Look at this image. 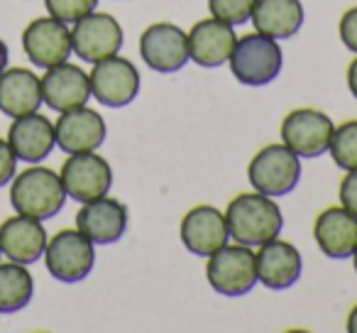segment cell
<instances>
[{
	"mask_svg": "<svg viewBox=\"0 0 357 333\" xmlns=\"http://www.w3.org/2000/svg\"><path fill=\"white\" fill-rule=\"evenodd\" d=\"M228 233L235 243L243 245H262L272 238H279L284 225L282 209L272 201V196L259 194H240L228 204L225 211Z\"/></svg>",
	"mask_w": 357,
	"mask_h": 333,
	"instance_id": "1",
	"label": "cell"
},
{
	"mask_svg": "<svg viewBox=\"0 0 357 333\" xmlns=\"http://www.w3.org/2000/svg\"><path fill=\"white\" fill-rule=\"evenodd\" d=\"M66 191L61 177L47 167H30L20 172L10 186V204L17 214L37 221L54 219L64 209Z\"/></svg>",
	"mask_w": 357,
	"mask_h": 333,
	"instance_id": "2",
	"label": "cell"
},
{
	"mask_svg": "<svg viewBox=\"0 0 357 333\" xmlns=\"http://www.w3.org/2000/svg\"><path fill=\"white\" fill-rule=\"evenodd\" d=\"M230 69L233 76L243 86H267L279 76L284 66L282 47L267 35H245L235 42V50L230 54Z\"/></svg>",
	"mask_w": 357,
	"mask_h": 333,
	"instance_id": "3",
	"label": "cell"
},
{
	"mask_svg": "<svg viewBox=\"0 0 357 333\" xmlns=\"http://www.w3.org/2000/svg\"><path fill=\"white\" fill-rule=\"evenodd\" d=\"M248 177L259 194L284 196L301 182V157L287 145H267L252 157Z\"/></svg>",
	"mask_w": 357,
	"mask_h": 333,
	"instance_id": "4",
	"label": "cell"
},
{
	"mask_svg": "<svg viewBox=\"0 0 357 333\" xmlns=\"http://www.w3.org/2000/svg\"><path fill=\"white\" fill-rule=\"evenodd\" d=\"M206 277L223 297H243L257 284V260L250 245H223L208 255Z\"/></svg>",
	"mask_w": 357,
	"mask_h": 333,
	"instance_id": "5",
	"label": "cell"
},
{
	"mask_svg": "<svg viewBox=\"0 0 357 333\" xmlns=\"http://www.w3.org/2000/svg\"><path fill=\"white\" fill-rule=\"evenodd\" d=\"M45 262L47 269L54 279L66 284L81 282L91 274L96 265V250L93 243L76 230H59L45 248Z\"/></svg>",
	"mask_w": 357,
	"mask_h": 333,
	"instance_id": "6",
	"label": "cell"
},
{
	"mask_svg": "<svg viewBox=\"0 0 357 333\" xmlns=\"http://www.w3.org/2000/svg\"><path fill=\"white\" fill-rule=\"evenodd\" d=\"M91 96L108 108H125L139 94V71L132 61L113 54L108 59H100L91 71Z\"/></svg>",
	"mask_w": 357,
	"mask_h": 333,
	"instance_id": "7",
	"label": "cell"
},
{
	"mask_svg": "<svg viewBox=\"0 0 357 333\" xmlns=\"http://www.w3.org/2000/svg\"><path fill=\"white\" fill-rule=\"evenodd\" d=\"M61 184L66 196L79 204L100 199L113 186V170L100 154L76 152L61 164Z\"/></svg>",
	"mask_w": 357,
	"mask_h": 333,
	"instance_id": "8",
	"label": "cell"
},
{
	"mask_svg": "<svg viewBox=\"0 0 357 333\" xmlns=\"http://www.w3.org/2000/svg\"><path fill=\"white\" fill-rule=\"evenodd\" d=\"M139 57L149 69L159 74H174L184 69L189 57V35L172 22L149 25L139 37Z\"/></svg>",
	"mask_w": 357,
	"mask_h": 333,
	"instance_id": "9",
	"label": "cell"
},
{
	"mask_svg": "<svg viewBox=\"0 0 357 333\" xmlns=\"http://www.w3.org/2000/svg\"><path fill=\"white\" fill-rule=\"evenodd\" d=\"M71 30V50L76 57L89 64H96L100 59L118 54L123 47V27L118 25L113 15L108 13H89L86 17L74 22Z\"/></svg>",
	"mask_w": 357,
	"mask_h": 333,
	"instance_id": "10",
	"label": "cell"
},
{
	"mask_svg": "<svg viewBox=\"0 0 357 333\" xmlns=\"http://www.w3.org/2000/svg\"><path fill=\"white\" fill-rule=\"evenodd\" d=\"M333 120L316 108H298L284 118L282 140L291 152L303 159L321 157L328 152V145L333 138Z\"/></svg>",
	"mask_w": 357,
	"mask_h": 333,
	"instance_id": "11",
	"label": "cell"
},
{
	"mask_svg": "<svg viewBox=\"0 0 357 333\" xmlns=\"http://www.w3.org/2000/svg\"><path fill=\"white\" fill-rule=\"evenodd\" d=\"M22 47L27 59L35 66L50 69L69 59L71 50V32L66 22L56 17H37L22 32Z\"/></svg>",
	"mask_w": 357,
	"mask_h": 333,
	"instance_id": "12",
	"label": "cell"
},
{
	"mask_svg": "<svg viewBox=\"0 0 357 333\" xmlns=\"http://www.w3.org/2000/svg\"><path fill=\"white\" fill-rule=\"evenodd\" d=\"M105 120L100 118V113H96L93 108H79L64 110L61 118L54 123V138L64 152L76 154V152H96L100 145L105 142Z\"/></svg>",
	"mask_w": 357,
	"mask_h": 333,
	"instance_id": "13",
	"label": "cell"
},
{
	"mask_svg": "<svg viewBox=\"0 0 357 333\" xmlns=\"http://www.w3.org/2000/svg\"><path fill=\"white\" fill-rule=\"evenodd\" d=\"M181 243L189 253L208 258L215 250L228 245V223H225L223 211L215 206H196L181 219Z\"/></svg>",
	"mask_w": 357,
	"mask_h": 333,
	"instance_id": "14",
	"label": "cell"
},
{
	"mask_svg": "<svg viewBox=\"0 0 357 333\" xmlns=\"http://www.w3.org/2000/svg\"><path fill=\"white\" fill-rule=\"evenodd\" d=\"M76 228L96 245L118 243L128 230V209L108 196L86 201L76 214Z\"/></svg>",
	"mask_w": 357,
	"mask_h": 333,
	"instance_id": "15",
	"label": "cell"
},
{
	"mask_svg": "<svg viewBox=\"0 0 357 333\" xmlns=\"http://www.w3.org/2000/svg\"><path fill=\"white\" fill-rule=\"evenodd\" d=\"M42 101L52 110H71L86 105L91 98V79L81 66H74L69 61H61L56 66H50L42 76Z\"/></svg>",
	"mask_w": 357,
	"mask_h": 333,
	"instance_id": "16",
	"label": "cell"
},
{
	"mask_svg": "<svg viewBox=\"0 0 357 333\" xmlns=\"http://www.w3.org/2000/svg\"><path fill=\"white\" fill-rule=\"evenodd\" d=\"M235 42H238V35H235L233 25L218 20V17L201 20L189 32V57L204 69H215L230 59Z\"/></svg>",
	"mask_w": 357,
	"mask_h": 333,
	"instance_id": "17",
	"label": "cell"
},
{
	"mask_svg": "<svg viewBox=\"0 0 357 333\" xmlns=\"http://www.w3.org/2000/svg\"><path fill=\"white\" fill-rule=\"evenodd\" d=\"M313 238L326 258H352L357 250V216L350 214L345 206H331L316 219Z\"/></svg>",
	"mask_w": 357,
	"mask_h": 333,
	"instance_id": "18",
	"label": "cell"
},
{
	"mask_svg": "<svg viewBox=\"0 0 357 333\" xmlns=\"http://www.w3.org/2000/svg\"><path fill=\"white\" fill-rule=\"evenodd\" d=\"M255 260H257V282L269 289H289L301 277V253L287 240L272 238L262 243L259 253H255Z\"/></svg>",
	"mask_w": 357,
	"mask_h": 333,
	"instance_id": "19",
	"label": "cell"
},
{
	"mask_svg": "<svg viewBox=\"0 0 357 333\" xmlns=\"http://www.w3.org/2000/svg\"><path fill=\"white\" fill-rule=\"evenodd\" d=\"M47 233L45 225L37 219L17 214L15 219L3 221L0 225V253H6L8 260L20 265H30L45 255Z\"/></svg>",
	"mask_w": 357,
	"mask_h": 333,
	"instance_id": "20",
	"label": "cell"
},
{
	"mask_svg": "<svg viewBox=\"0 0 357 333\" xmlns=\"http://www.w3.org/2000/svg\"><path fill=\"white\" fill-rule=\"evenodd\" d=\"M8 142H10L17 159L37 164L45 157H50V152L56 145L54 123H50L40 113L15 118V123L10 125V133H8Z\"/></svg>",
	"mask_w": 357,
	"mask_h": 333,
	"instance_id": "21",
	"label": "cell"
},
{
	"mask_svg": "<svg viewBox=\"0 0 357 333\" xmlns=\"http://www.w3.org/2000/svg\"><path fill=\"white\" fill-rule=\"evenodd\" d=\"M42 105V81L30 69H6L0 74V110L10 118L37 113Z\"/></svg>",
	"mask_w": 357,
	"mask_h": 333,
	"instance_id": "22",
	"label": "cell"
},
{
	"mask_svg": "<svg viewBox=\"0 0 357 333\" xmlns=\"http://www.w3.org/2000/svg\"><path fill=\"white\" fill-rule=\"evenodd\" d=\"M252 25L259 35L289 40L303 25L301 0H257L252 10Z\"/></svg>",
	"mask_w": 357,
	"mask_h": 333,
	"instance_id": "23",
	"label": "cell"
},
{
	"mask_svg": "<svg viewBox=\"0 0 357 333\" xmlns=\"http://www.w3.org/2000/svg\"><path fill=\"white\" fill-rule=\"evenodd\" d=\"M32 292H35V282L25 265L13 260L8 265H0V313L25 309L32 299Z\"/></svg>",
	"mask_w": 357,
	"mask_h": 333,
	"instance_id": "24",
	"label": "cell"
},
{
	"mask_svg": "<svg viewBox=\"0 0 357 333\" xmlns=\"http://www.w3.org/2000/svg\"><path fill=\"white\" fill-rule=\"evenodd\" d=\"M328 152L340 170H357V120H347L333 130Z\"/></svg>",
	"mask_w": 357,
	"mask_h": 333,
	"instance_id": "25",
	"label": "cell"
},
{
	"mask_svg": "<svg viewBox=\"0 0 357 333\" xmlns=\"http://www.w3.org/2000/svg\"><path fill=\"white\" fill-rule=\"evenodd\" d=\"M257 0H208L213 17L228 22V25H243L252 17Z\"/></svg>",
	"mask_w": 357,
	"mask_h": 333,
	"instance_id": "26",
	"label": "cell"
},
{
	"mask_svg": "<svg viewBox=\"0 0 357 333\" xmlns=\"http://www.w3.org/2000/svg\"><path fill=\"white\" fill-rule=\"evenodd\" d=\"M47 10L52 17L61 22H76L96 10L98 0H45Z\"/></svg>",
	"mask_w": 357,
	"mask_h": 333,
	"instance_id": "27",
	"label": "cell"
},
{
	"mask_svg": "<svg viewBox=\"0 0 357 333\" xmlns=\"http://www.w3.org/2000/svg\"><path fill=\"white\" fill-rule=\"evenodd\" d=\"M337 32H340L342 45L357 54V8L345 10V15L340 17V25H337Z\"/></svg>",
	"mask_w": 357,
	"mask_h": 333,
	"instance_id": "28",
	"label": "cell"
},
{
	"mask_svg": "<svg viewBox=\"0 0 357 333\" xmlns=\"http://www.w3.org/2000/svg\"><path fill=\"white\" fill-rule=\"evenodd\" d=\"M340 204L357 216V170H350L340 182Z\"/></svg>",
	"mask_w": 357,
	"mask_h": 333,
	"instance_id": "29",
	"label": "cell"
},
{
	"mask_svg": "<svg viewBox=\"0 0 357 333\" xmlns=\"http://www.w3.org/2000/svg\"><path fill=\"white\" fill-rule=\"evenodd\" d=\"M15 164H17V157H15V152H13L10 142L0 140V186L8 184V182L15 177Z\"/></svg>",
	"mask_w": 357,
	"mask_h": 333,
	"instance_id": "30",
	"label": "cell"
},
{
	"mask_svg": "<svg viewBox=\"0 0 357 333\" xmlns=\"http://www.w3.org/2000/svg\"><path fill=\"white\" fill-rule=\"evenodd\" d=\"M347 86H350V94L357 98V59L347 66Z\"/></svg>",
	"mask_w": 357,
	"mask_h": 333,
	"instance_id": "31",
	"label": "cell"
},
{
	"mask_svg": "<svg viewBox=\"0 0 357 333\" xmlns=\"http://www.w3.org/2000/svg\"><path fill=\"white\" fill-rule=\"evenodd\" d=\"M6 66H8V47H6V42L0 40V74L6 71Z\"/></svg>",
	"mask_w": 357,
	"mask_h": 333,
	"instance_id": "32",
	"label": "cell"
},
{
	"mask_svg": "<svg viewBox=\"0 0 357 333\" xmlns=\"http://www.w3.org/2000/svg\"><path fill=\"white\" fill-rule=\"evenodd\" d=\"M347 331L350 333H357V306L350 311V316H347Z\"/></svg>",
	"mask_w": 357,
	"mask_h": 333,
	"instance_id": "33",
	"label": "cell"
},
{
	"mask_svg": "<svg viewBox=\"0 0 357 333\" xmlns=\"http://www.w3.org/2000/svg\"><path fill=\"white\" fill-rule=\"evenodd\" d=\"M352 258H355V272H357V250L352 253Z\"/></svg>",
	"mask_w": 357,
	"mask_h": 333,
	"instance_id": "34",
	"label": "cell"
}]
</instances>
